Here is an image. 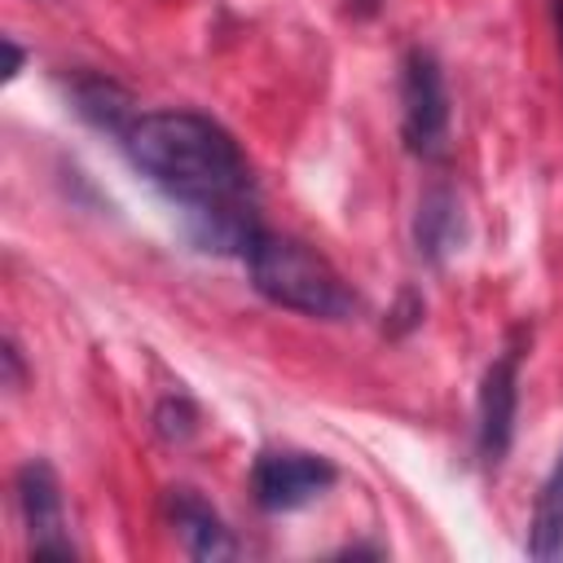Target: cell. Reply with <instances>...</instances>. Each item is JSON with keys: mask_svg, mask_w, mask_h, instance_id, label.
Returning <instances> with one entry per match:
<instances>
[{"mask_svg": "<svg viewBox=\"0 0 563 563\" xmlns=\"http://www.w3.org/2000/svg\"><path fill=\"white\" fill-rule=\"evenodd\" d=\"M163 510H167V523L176 532V541L185 545L189 559L198 563H220V559H233L238 554V537L233 528L220 519V510L189 484H172L163 493Z\"/></svg>", "mask_w": 563, "mask_h": 563, "instance_id": "cell-7", "label": "cell"}, {"mask_svg": "<svg viewBox=\"0 0 563 563\" xmlns=\"http://www.w3.org/2000/svg\"><path fill=\"white\" fill-rule=\"evenodd\" d=\"M334 479H339L334 462L308 449H264L251 462V497L268 515H286L317 501Z\"/></svg>", "mask_w": 563, "mask_h": 563, "instance_id": "cell-5", "label": "cell"}, {"mask_svg": "<svg viewBox=\"0 0 563 563\" xmlns=\"http://www.w3.org/2000/svg\"><path fill=\"white\" fill-rule=\"evenodd\" d=\"M13 501H18V515H22L31 559H75V541L66 532L62 479L44 457H26L13 471Z\"/></svg>", "mask_w": 563, "mask_h": 563, "instance_id": "cell-4", "label": "cell"}, {"mask_svg": "<svg viewBox=\"0 0 563 563\" xmlns=\"http://www.w3.org/2000/svg\"><path fill=\"white\" fill-rule=\"evenodd\" d=\"M0 361H4V387L22 391V383H26V365H22V347H18V339H13V334H4Z\"/></svg>", "mask_w": 563, "mask_h": 563, "instance_id": "cell-12", "label": "cell"}, {"mask_svg": "<svg viewBox=\"0 0 563 563\" xmlns=\"http://www.w3.org/2000/svg\"><path fill=\"white\" fill-rule=\"evenodd\" d=\"M70 101H75V110H79L92 128H106V132H114V136H123L128 123L136 119V114H132V97H128L119 84L101 79V75H75V79H70Z\"/></svg>", "mask_w": 563, "mask_h": 563, "instance_id": "cell-9", "label": "cell"}, {"mask_svg": "<svg viewBox=\"0 0 563 563\" xmlns=\"http://www.w3.org/2000/svg\"><path fill=\"white\" fill-rule=\"evenodd\" d=\"M0 44H4V57H9V62H4V79H18V70L26 66V53H22V44H18L13 35H4Z\"/></svg>", "mask_w": 563, "mask_h": 563, "instance_id": "cell-13", "label": "cell"}, {"mask_svg": "<svg viewBox=\"0 0 563 563\" xmlns=\"http://www.w3.org/2000/svg\"><path fill=\"white\" fill-rule=\"evenodd\" d=\"M242 264H246L251 286L277 308H290V312H303L317 321H347L361 308L347 277L317 246L273 233L264 224L251 233Z\"/></svg>", "mask_w": 563, "mask_h": 563, "instance_id": "cell-2", "label": "cell"}, {"mask_svg": "<svg viewBox=\"0 0 563 563\" xmlns=\"http://www.w3.org/2000/svg\"><path fill=\"white\" fill-rule=\"evenodd\" d=\"M449 84H444V66L431 48L413 44L400 57V136L405 150L418 158H444L449 150Z\"/></svg>", "mask_w": 563, "mask_h": 563, "instance_id": "cell-3", "label": "cell"}, {"mask_svg": "<svg viewBox=\"0 0 563 563\" xmlns=\"http://www.w3.org/2000/svg\"><path fill=\"white\" fill-rule=\"evenodd\" d=\"M154 427L167 444H185L194 431H198V409L185 400V396H167L158 409H154Z\"/></svg>", "mask_w": 563, "mask_h": 563, "instance_id": "cell-11", "label": "cell"}, {"mask_svg": "<svg viewBox=\"0 0 563 563\" xmlns=\"http://www.w3.org/2000/svg\"><path fill=\"white\" fill-rule=\"evenodd\" d=\"M383 4H387V0H343V13H347V18H361V22H365V18H374V13L383 9Z\"/></svg>", "mask_w": 563, "mask_h": 563, "instance_id": "cell-14", "label": "cell"}, {"mask_svg": "<svg viewBox=\"0 0 563 563\" xmlns=\"http://www.w3.org/2000/svg\"><path fill=\"white\" fill-rule=\"evenodd\" d=\"M519 343H506L484 378H479V396H475V449L488 466H497L510 453L515 440V413H519Z\"/></svg>", "mask_w": 563, "mask_h": 563, "instance_id": "cell-6", "label": "cell"}, {"mask_svg": "<svg viewBox=\"0 0 563 563\" xmlns=\"http://www.w3.org/2000/svg\"><path fill=\"white\" fill-rule=\"evenodd\" d=\"M132 167L158 185L185 216L255 207V172L242 145L198 110H150L119 136Z\"/></svg>", "mask_w": 563, "mask_h": 563, "instance_id": "cell-1", "label": "cell"}, {"mask_svg": "<svg viewBox=\"0 0 563 563\" xmlns=\"http://www.w3.org/2000/svg\"><path fill=\"white\" fill-rule=\"evenodd\" d=\"M528 554L532 559H563V453L537 493L532 523H528Z\"/></svg>", "mask_w": 563, "mask_h": 563, "instance_id": "cell-10", "label": "cell"}, {"mask_svg": "<svg viewBox=\"0 0 563 563\" xmlns=\"http://www.w3.org/2000/svg\"><path fill=\"white\" fill-rule=\"evenodd\" d=\"M554 26H559V48H563V0H554Z\"/></svg>", "mask_w": 563, "mask_h": 563, "instance_id": "cell-15", "label": "cell"}, {"mask_svg": "<svg viewBox=\"0 0 563 563\" xmlns=\"http://www.w3.org/2000/svg\"><path fill=\"white\" fill-rule=\"evenodd\" d=\"M413 246L427 264H444L462 246V202L449 185H431L413 211Z\"/></svg>", "mask_w": 563, "mask_h": 563, "instance_id": "cell-8", "label": "cell"}]
</instances>
